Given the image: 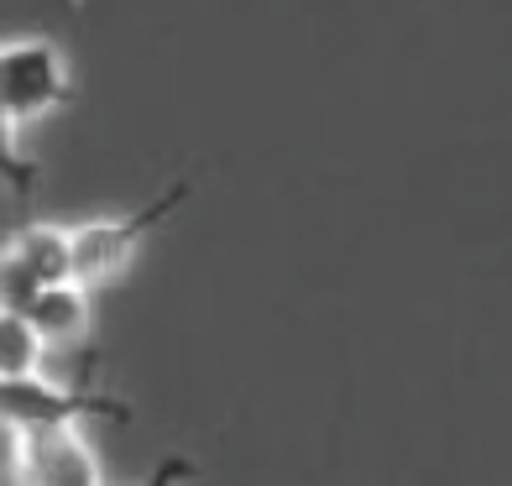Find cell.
I'll list each match as a JSON object with an SVG mask.
<instances>
[{
  "mask_svg": "<svg viewBox=\"0 0 512 486\" xmlns=\"http://www.w3.org/2000/svg\"><path fill=\"white\" fill-rule=\"evenodd\" d=\"M0 251L16 257L27 272H37L42 283H63V277H74V236H68V225H37V220H27L21 230H11V241Z\"/></svg>",
  "mask_w": 512,
  "mask_h": 486,
  "instance_id": "obj_6",
  "label": "cell"
},
{
  "mask_svg": "<svg viewBox=\"0 0 512 486\" xmlns=\"http://www.w3.org/2000/svg\"><path fill=\"white\" fill-rule=\"evenodd\" d=\"M42 351L48 340L32 324L27 309H0V377H27L42 372Z\"/></svg>",
  "mask_w": 512,
  "mask_h": 486,
  "instance_id": "obj_7",
  "label": "cell"
},
{
  "mask_svg": "<svg viewBox=\"0 0 512 486\" xmlns=\"http://www.w3.org/2000/svg\"><path fill=\"white\" fill-rule=\"evenodd\" d=\"M189 194H194V178H178L152 204H142V210L68 225V236H74V277H79V283H89V288L121 283V277L131 272V262L142 257L147 236L178 210V204H189Z\"/></svg>",
  "mask_w": 512,
  "mask_h": 486,
  "instance_id": "obj_1",
  "label": "cell"
},
{
  "mask_svg": "<svg viewBox=\"0 0 512 486\" xmlns=\"http://www.w3.org/2000/svg\"><path fill=\"white\" fill-rule=\"evenodd\" d=\"M89 283H79V277H63V283H48L37 298H32V324L42 330V340H48V351H79V345L89 340V330H95V309H89Z\"/></svg>",
  "mask_w": 512,
  "mask_h": 486,
  "instance_id": "obj_5",
  "label": "cell"
},
{
  "mask_svg": "<svg viewBox=\"0 0 512 486\" xmlns=\"http://www.w3.org/2000/svg\"><path fill=\"white\" fill-rule=\"evenodd\" d=\"M11 476L27 486H95L105 471L79 424H32L11 429Z\"/></svg>",
  "mask_w": 512,
  "mask_h": 486,
  "instance_id": "obj_4",
  "label": "cell"
},
{
  "mask_svg": "<svg viewBox=\"0 0 512 486\" xmlns=\"http://www.w3.org/2000/svg\"><path fill=\"white\" fill-rule=\"evenodd\" d=\"M48 288L42 283L37 272H27L16 257H6V251H0V309H32V298Z\"/></svg>",
  "mask_w": 512,
  "mask_h": 486,
  "instance_id": "obj_9",
  "label": "cell"
},
{
  "mask_svg": "<svg viewBox=\"0 0 512 486\" xmlns=\"http://www.w3.org/2000/svg\"><path fill=\"white\" fill-rule=\"evenodd\" d=\"M79 419H131L121 398L95 387H58L42 372L27 377H0V429H32V424H79Z\"/></svg>",
  "mask_w": 512,
  "mask_h": 486,
  "instance_id": "obj_3",
  "label": "cell"
},
{
  "mask_svg": "<svg viewBox=\"0 0 512 486\" xmlns=\"http://www.w3.org/2000/svg\"><path fill=\"white\" fill-rule=\"evenodd\" d=\"M16 131H21V126L11 121L6 100H0V183H11V189L27 199V194H32V183H37V168L16 152Z\"/></svg>",
  "mask_w": 512,
  "mask_h": 486,
  "instance_id": "obj_8",
  "label": "cell"
},
{
  "mask_svg": "<svg viewBox=\"0 0 512 486\" xmlns=\"http://www.w3.org/2000/svg\"><path fill=\"white\" fill-rule=\"evenodd\" d=\"M74 68H68L63 48L48 37H21L0 42V100H6L16 126L48 121V115L74 105Z\"/></svg>",
  "mask_w": 512,
  "mask_h": 486,
  "instance_id": "obj_2",
  "label": "cell"
}]
</instances>
